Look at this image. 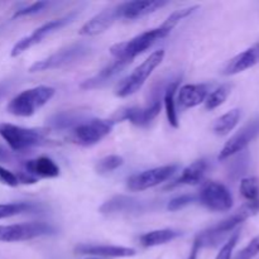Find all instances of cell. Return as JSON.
Instances as JSON below:
<instances>
[{"label":"cell","instance_id":"cell-9","mask_svg":"<svg viewBox=\"0 0 259 259\" xmlns=\"http://www.w3.org/2000/svg\"><path fill=\"white\" fill-rule=\"evenodd\" d=\"M114 125L115 121L113 119H89L73 128V138L81 146H95L111 133Z\"/></svg>","mask_w":259,"mask_h":259},{"label":"cell","instance_id":"cell-32","mask_svg":"<svg viewBox=\"0 0 259 259\" xmlns=\"http://www.w3.org/2000/svg\"><path fill=\"white\" fill-rule=\"evenodd\" d=\"M195 201H196V196H194V195H180V196L174 197V199L168 202L167 209H168L169 211H179V210H182L185 209V207L189 206V205L194 204Z\"/></svg>","mask_w":259,"mask_h":259},{"label":"cell","instance_id":"cell-23","mask_svg":"<svg viewBox=\"0 0 259 259\" xmlns=\"http://www.w3.org/2000/svg\"><path fill=\"white\" fill-rule=\"evenodd\" d=\"M181 235L182 233L176 229H157L141 235L139 243L144 248H153L174 242L175 239L180 238Z\"/></svg>","mask_w":259,"mask_h":259},{"label":"cell","instance_id":"cell-28","mask_svg":"<svg viewBox=\"0 0 259 259\" xmlns=\"http://www.w3.org/2000/svg\"><path fill=\"white\" fill-rule=\"evenodd\" d=\"M240 195L247 200L248 202L257 201L259 200V179L255 176L244 177L240 181L239 186Z\"/></svg>","mask_w":259,"mask_h":259},{"label":"cell","instance_id":"cell-7","mask_svg":"<svg viewBox=\"0 0 259 259\" xmlns=\"http://www.w3.org/2000/svg\"><path fill=\"white\" fill-rule=\"evenodd\" d=\"M56 233L52 225L43 222L22 223V224L0 225V242L15 243L47 237Z\"/></svg>","mask_w":259,"mask_h":259},{"label":"cell","instance_id":"cell-21","mask_svg":"<svg viewBox=\"0 0 259 259\" xmlns=\"http://www.w3.org/2000/svg\"><path fill=\"white\" fill-rule=\"evenodd\" d=\"M128 65H129L128 62L115 60L111 65L106 66L105 68L99 71V72L96 73V75H94L93 77L82 81L80 88L83 89V90H94V89L103 88V86H105L106 83L110 82L114 77H116V76H118L119 73H120Z\"/></svg>","mask_w":259,"mask_h":259},{"label":"cell","instance_id":"cell-37","mask_svg":"<svg viewBox=\"0 0 259 259\" xmlns=\"http://www.w3.org/2000/svg\"><path fill=\"white\" fill-rule=\"evenodd\" d=\"M7 89L8 86L5 85V83H2V85H0V99H2L3 96H4V94L7 93Z\"/></svg>","mask_w":259,"mask_h":259},{"label":"cell","instance_id":"cell-31","mask_svg":"<svg viewBox=\"0 0 259 259\" xmlns=\"http://www.w3.org/2000/svg\"><path fill=\"white\" fill-rule=\"evenodd\" d=\"M239 237H240V233L238 232V230L233 233V234L228 238L227 242L224 243V245H223L222 249H220V252L218 253L217 258L215 259H232L233 252H234L235 245H237L238 240H239Z\"/></svg>","mask_w":259,"mask_h":259},{"label":"cell","instance_id":"cell-22","mask_svg":"<svg viewBox=\"0 0 259 259\" xmlns=\"http://www.w3.org/2000/svg\"><path fill=\"white\" fill-rule=\"evenodd\" d=\"M138 200L124 196V195H119V196H114L106 202H104L100 207V212L105 215L123 214V212H134L136 210H138Z\"/></svg>","mask_w":259,"mask_h":259},{"label":"cell","instance_id":"cell-15","mask_svg":"<svg viewBox=\"0 0 259 259\" xmlns=\"http://www.w3.org/2000/svg\"><path fill=\"white\" fill-rule=\"evenodd\" d=\"M167 4L168 2L164 0H133L119 3V15L120 19H139L157 12Z\"/></svg>","mask_w":259,"mask_h":259},{"label":"cell","instance_id":"cell-29","mask_svg":"<svg viewBox=\"0 0 259 259\" xmlns=\"http://www.w3.org/2000/svg\"><path fill=\"white\" fill-rule=\"evenodd\" d=\"M34 210V205L29 202H10V204H0V220L7 218L17 217Z\"/></svg>","mask_w":259,"mask_h":259},{"label":"cell","instance_id":"cell-2","mask_svg":"<svg viewBox=\"0 0 259 259\" xmlns=\"http://www.w3.org/2000/svg\"><path fill=\"white\" fill-rule=\"evenodd\" d=\"M168 34L169 32H167L162 25H159V27L153 28V29L146 30L141 34H137L136 37L131 38L129 40H124V42L111 46L110 53L115 57V60L131 63L134 58L148 51L158 40L163 39Z\"/></svg>","mask_w":259,"mask_h":259},{"label":"cell","instance_id":"cell-19","mask_svg":"<svg viewBox=\"0 0 259 259\" xmlns=\"http://www.w3.org/2000/svg\"><path fill=\"white\" fill-rule=\"evenodd\" d=\"M207 167H209V164H207L206 159L204 158L192 162L186 168L182 169L181 175L176 180H174L166 187V190L175 189V187L179 186H194V185L201 184L205 175H206Z\"/></svg>","mask_w":259,"mask_h":259},{"label":"cell","instance_id":"cell-39","mask_svg":"<svg viewBox=\"0 0 259 259\" xmlns=\"http://www.w3.org/2000/svg\"><path fill=\"white\" fill-rule=\"evenodd\" d=\"M89 259H99V258H89Z\"/></svg>","mask_w":259,"mask_h":259},{"label":"cell","instance_id":"cell-30","mask_svg":"<svg viewBox=\"0 0 259 259\" xmlns=\"http://www.w3.org/2000/svg\"><path fill=\"white\" fill-rule=\"evenodd\" d=\"M124 164V158L118 154H110V156H106L104 158L99 159L98 163H96L95 169L99 175H106L111 174V172L116 171L119 167H121Z\"/></svg>","mask_w":259,"mask_h":259},{"label":"cell","instance_id":"cell-10","mask_svg":"<svg viewBox=\"0 0 259 259\" xmlns=\"http://www.w3.org/2000/svg\"><path fill=\"white\" fill-rule=\"evenodd\" d=\"M180 167L177 164H167V166L156 167V168L146 169L132 175L126 181V187L133 192L146 191L153 189L166 182L179 172Z\"/></svg>","mask_w":259,"mask_h":259},{"label":"cell","instance_id":"cell-20","mask_svg":"<svg viewBox=\"0 0 259 259\" xmlns=\"http://www.w3.org/2000/svg\"><path fill=\"white\" fill-rule=\"evenodd\" d=\"M25 174L30 175L38 179H56L60 176V167L50 157H38V158L29 159L24 164Z\"/></svg>","mask_w":259,"mask_h":259},{"label":"cell","instance_id":"cell-11","mask_svg":"<svg viewBox=\"0 0 259 259\" xmlns=\"http://www.w3.org/2000/svg\"><path fill=\"white\" fill-rule=\"evenodd\" d=\"M76 17H77V12H73L65 15V17L57 18V19H53L51 20V22L45 23V24H42L40 27H38L37 29L33 30L29 35L23 37L22 39L18 40L14 45V47L12 48L10 56H12V57H18V56H20L22 53H24L25 51L32 48L33 46L42 42L47 35L52 34L56 30H60L61 28H63L65 25L70 24L71 22H73V19H75Z\"/></svg>","mask_w":259,"mask_h":259},{"label":"cell","instance_id":"cell-27","mask_svg":"<svg viewBox=\"0 0 259 259\" xmlns=\"http://www.w3.org/2000/svg\"><path fill=\"white\" fill-rule=\"evenodd\" d=\"M197 9H200V5H192V7H187V8H182V9L176 10V12L172 13L163 23H162V27L167 30V32L171 33L175 28L179 25V23H181L182 20L189 18L190 15L194 14Z\"/></svg>","mask_w":259,"mask_h":259},{"label":"cell","instance_id":"cell-8","mask_svg":"<svg viewBox=\"0 0 259 259\" xmlns=\"http://www.w3.org/2000/svg\"><path fill=\"white\" fill-rule=\"evenodd\" d=\"M197 200L202 206L214 212H227L229 211L234 204V199L225 185L217 181H209L202 185Z\"/></svg>","mask_w":259,"mask_h":259},{"label":"cell","instance_id":"cell-6","mask_svg":"<svg viewBox=\"0 0 259 259\" xmlns=\"http://www.w3.org/2000/svg\"><path fill=\"white\" fill-rule=\"evenodd\" d=\"M90 52V47L86 43H72L70 46L56 51L47 58L37 61L29 67V72H43V71L57 70V68L66 67L77 61L82 60Z\"/></svg>","mask_w":259,"mask_h":259},{"label":"cell","instance_id":"cell-3","mask_svg":"<svg viewBox=\"0 0 259 259\" xmlns=\"http://www.w3.org/2000/svg\"><path fill=\"white\" fill-rule=\"evenodd\" d=\"M56 89L52 86L39 85L35 88L27 89L18 94L15 98L10 100L8 104V111L15 116L20 118H28L32 116L39 110L42 106H45L51 99L55 96Z\"/></svg>","mask_w":259,"mask_h":259},{"label":"cell","instance_id":"cell-34","mask_svg":"<svg viewBox=\"0 0 259 259\" xmlns=\"http://www.w3.org/2000/svg\"><path fill=\"white\" fill-rule=\"evenodd\" d=\"M51 3L50 2H37L33 3V4L28 5V7L22 8V9L17 10L14 14V18H19V17H25V15H33L37 14V13H40L42 10H45L46 8L50 7Z\"/></svg>","mask_w":259,"mask_h":259},{"label":"cell","instance_id":"cell-5","mask_svg":"<svg viewBox=\"0 0 259 259\" xmlns=\"http://www.w3.org/2000/svg\"><path fill=\"white\" fill-rule=\"evenodd\" d=\"M0 137L14 152H22L47 143L46 134L42 131L8 123L0 124Z\"/></svg>","mask_w":259,"mask_h":259},{"label":"cell","instance_id":"cell-35","mask_svg":"<svg viewBox=\"0 0 259 259\" xmlns=\"http://www.w3.org/2000/svg\"><path fill=\"white\" fill-rule=\"evenodd\" d=\"M0 182L10 187H17L19 185V180H18L17 175L13 174L9 169L4 168L3 166H0Z\"/></svg>","mask_w":259,"mask_h":259},{"label":"cell","instance_id":"cell-13","mask_svg":"<svg viewBox=\"0 0 259 259\" xmlns=\"http://www.w3.org/2000/svg\"><path fill=\"white\" fill-rule=\"evenodd\" d=\"M259 136V116L250 120L249 123L245 124L243 128H240L233 137H230L229 141L224 144V147L220 151L218 158L220 161L230 158L234 154H238L243 149L247 148L248 144Z\"/></svg>","mask_w":259,"mask_h":259},{"label":"cell","instance_id":"cell-26","mask_svg":"<svg viewBox=\"0 0 259 259\" xmlns=\"http://www.w3.org/2000/svg\"><path fill=\"white\" fill-rule=\"evenodd\" d=\"M230 93H232V85H229V83H223V85L218 86L215 90H212L207 95L206 100H205V108L207 110H214V109L219 108L227 101Z\"/></svg>","mask_w":259,"mask_h":259},{"label":"cell","instance_id":"cell-33","mask_svg":"<svg viewBox=\"0 0 259 259\" xmlns=\"http://www.w3.org/2000/svg\"><path fill=\"white\" fill-rule=\"evenodd\" d=\"M259 254V235L253 238L247 247L243 248L234 259H253L255 255Z\"/></svg>","mask_w":259,"mask_h":259},{"label":"cell","instance_id":"cell-4","mask_svg":"<svg viewBox=\"0 0 259 259\" xmlns=\"http://www.w3.org/2000/svg\"><path fill=\"white\" fill-rule=\"evenodd\" d=\"M163 58L164 50L154 51L153 53H151L148 58H146L138 67L134 68L131 75L126 76L118 83L115 89V95L118 98H128V96H132L137 91L141 90L149 76L161 65Z\"/></svg>","mask_w":259,"mask_h":259},{"label":"cell","instance_id":"cell-16","mask_svg":"<svg viewBox=\"0 0 259 259\" xmlns=\"http://www.w3.org/2000/svg\"><path fill=\"white\" fill-rule=\"evenodd\" d=\"M75 253L103 258H131L137 254V250L129 247H120V245L78 244L75 247Z\"/></svg>","mask_w":259,"mask_h":259},{"label":"cell","instance_id":"cell-12","mask_svg":"<svg viewBox=\"0 0 259 259\" xmlns=\"http://www.w3.org/2000/svg\"><path fill=\"white\" fill-rule=\"evenodd\" d=\"M163 103L161 100V96L157 95L152 98L151 103L147 104L146 106H132V108L121 109L118 114H116L113 119L115 123L118 121L128 120L131 121L133 125L141 126H148L157 116L161 113V109Z\"/></svg>","mask_w":259,"mask_h":259},{"label":"cell","instance_id":"cell-36","mask_svg":"<svg viewBox=\"0 0 259 259\" xmlns=\"http://www.w3.org/2000/svg\"><path fill=\"white\" fill-rule=\"evenodd\" d=\"M199 250H200V248L197 247V244H195L194 243V247H192L191 254H190L189 259H197V253H199Z\"/></svg>","mask_w":259,"mask_h":259},{"label":"cell","instance_id":"cell-14","mask_svg":"<svg viewBox=\"0 0 259 259\" xmlns=\"http://www.w3.org/2000/svg\"><path fill=\"white\" fill-rule=\"evenodd\" d=\"M120 19L119 15V4L111 5L106 9L101 10L96 15H94L89 22H86L78 30V34L85 37H93L100 33H104L106 29L111 27L116 20Z\"/></svg>","mask_w":259,"mask_h":259},{"label":"cell","instance_id":"cell-18","mask_svg":"<svg viewBox=\"0 0 259 259\" xmlns=\"http://www.w3.org/2000/svg\"><path fill=\"white\" fill-rule=\"evenodd\" d=\"M257 63H259V42L253 45L252 47L247 48L243 52L238 53L235 57H233L225 65L224 70H223V75H237V73L243 72V71H247L248 68H252Z\"/></svg>","mask_w":259,"mask_h":259},{"label":"cell","instance_id":"cell-17","mask_svg":"<svg viewBox=\"0 0 259 259\" xmlns=\"http://www.w3.org/2000/svg\"><path fill=\"white\" fill-rule=\"evenodd\" d=\"M210 94L209 83H187L177 91L176 104L181 109H191L205 103Z\"/></svg>","mask_w":259,"mask_h":259},{"label":"cell","instance_id":"cell-1","mask_svg":"<svg viewBox=\"0 0 259 259\" xmlns=\"http://www.w3.org/2000/svg\"><path fill=\"white\" fill-rule=\"evenodd\" d=\"M258 212H259V200H257V201L247 202V204L243 205L242 207H239L234 214L228 217L227 219L222 220V222L212 225V227L209 228V229L200 233V234L196 237V239H195L194 243L195 244H197V247H199L200 249H201V248L217 247L218 244L224 242V240L227 239V237H230V235L233 234L232 232H234L240 224L247 222L249 218H252L253 215L258 214Z\"/></svg>","mask_w":259,"mask_h":259},{"label":"cell","instance_id":"cell-25","mask_svg":"<svg viewBox=\"0 0 259 259\" xmlns=\"http://www.w3.org/2000/svg\"><path fill=\"white\" fill-rule=\"evenodd\" d=\"M240 116H242V111L238 108L232 109V110L223 114L212 124V132H214V134H217L219 137L228 136L237 126V124L239 123Z\"/></svg>","mask_w":259,"mask_h":259},{"label":"cell","instance_id":"cell-24","mask_svg":"<svg viewBox=\"0 0 259 259\" xmlns=\"http://www.w3.org/2000/svg\"><path fill=\"white\" fill-rule=\"evenodd\" d=\"M180 89V78L171 81L168 85L166 86L163 93V106L166 109L167 120H168L169 125L174 128H179V113H177V104H176V95L177 91Z\"/></svg>","mask_w":259,"mask_h":259},{"label":"cell","instance_id":"cell-38","mask_svg":"<svg viewBox=\"0 0 259 259\" xmlns=\"http://www.w3.org/2000/svg\"><path fill=\"white\" fill-rule=\"evenodd\" d=\"M8 157V153L5 149H3L2 147H0V159H5Z\"/></svg>","mask_w":259,"mask_h":259}]
</instances>
